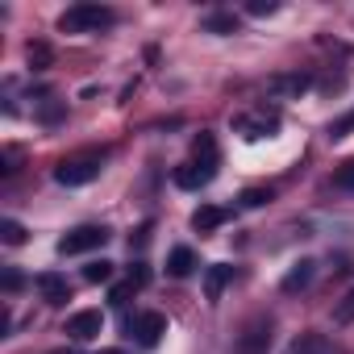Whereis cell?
Segmentation results:
<instances>
[{"label": "cell", "mask_w": 354, "mask_h": 354, "mask_svg": "<svg viewBox=\"0 0 354 354\" xmlns=\"http://www.w3.org/2000/svg\"><path fill=\"white\" fill-rule=\"evenodd\" d=\"M109 26H113V9H104V5H71L59 17L63 34H100Z\"/></svg>", "instance_id": "1"}, {"label": "cell", "mask_w": 354, "mask_h": 354, "mask_svg": "<svg viewBox=\"0 0 354 354\" xmlns=\"http://www.w3.org/2000/svg\"><path fill=\"white\" fill-rule=\"evenodd\" d=\"M100 175V154H80V158H63L59 162V171H55V180L63 184V188H84V184H92Z\"/></svg>", "instance_id": "2"}, {"label": "cell", "mask_w": 354, "mask_h": 354, "mask_svg": "<svg viewBox=\"0 0 354 354\" xmlns=\"http://www.w3.org/2000/svg\"><path fill=\"white\" fill-rule=\"evenodd\" d=\"M271 329H275L271 317H254V321L238 333L234 354H267V350H271Z\"/></svg>", "instance_id": "3"}, {"label": "cell", "mask_w": 354, "mask_h": 354, "mask_svg": "<svg viewBox=\"0 0 354 354\" xmlns=\"http://www.w3.org/2000/svg\"><path fill=\"white\" fill-rule=\"evenodd\" d=\"M104 242H109V230L104 225H80V230H71L59 242V254H88V250H96Z\"/></svg>", "instance_id": "4"}, {"label": "cell", "mask_w": 354, "mask_h": 354, "mask_svg": "<svg viewBox=\"0 0 354 354\" xmlns=\"http://www.w3.org/2000/svg\"><path fill=\"white\" fill-rule=\"evenodd\" d=\"M125 329H129L142 346H154V342L167 333V317H162V313H138L133 321H125Z\"/></svg>", "instance_id": "5"}, {"label": "cell", "mask_w": 354, "mask_h": 354, "mask_svg": "<svg viewBox=\"0 0 354 354\" xmlns=\"http://www.w3.org/2000/svg\"><path fill=\"white\" fill-rule=\"evenodd\" d=\"M308 92V75H300V71H288V75H271L267 80V96H275V100H300Z\"/></svg>", "instance_id": "6"}, {"label": "cell", "mask_w": 354, "mask_h": 354, "mask_svg": "<svg viewBox=\"0 0 354 354\" xmlns=\"http://www.w3.org/2000/svg\"><path fill=\"white\" fill-rule=\"evenodd\" d=\"M100 329H104L100 308H84V313H75V317L67 321V337H71V342H92Z\"/></svg>", "instance_id": "7"}, {"label": "cell", "mask_w": 354, "mask_h": 354, "mask_svg": "<svg viewBox=\"0 0 354 354\" xmlns=\"http://www.w3.org/2000/svg\"><path fill=\"white\" fill-rule=\"evenodd\" d=\"M275 125H279V117H275V113H267V109H254V113L234 117V129H238V133H246V138H263V133H271Z\"/></svg>", "instance_id": "8"}, {"label": "cell", "mask_w": 354, "mask_h": 354, "mask_svg": "<svg viewBox=\"0 0 354 354\" xmlns=\"http://www.w3.org/2000/svg\"><path fill=\"white\" fill-rule=\"evenodd\" d=\"M213 175H217V162H188V167L175 171V184L188 188V192H196V188H205L213 180Z\"/></svg>", "instance_id": "9"}, {"label": "cell", "mask_w": 354, "mask_h": 354, "mask_svg": "<svg viewBox=\"0 0 354 354\" xmlns=\"http://www.w3.org/2000/svg\"><path fill=\"white\" fill-rule=\"evenodd\" d=\"M230 279H234V267H225V263H213V267L205 271V300H209V304H217Z\"/></svg>", "instance_id": "10"}, {"label": "cell", "mask_w": 354, "mask_h": 354, "mask_svg": "<svg viewBox=\"0 0 354 354\" xmlns=\"http://www.w3.org/2000/svg\"><path fill=\"white\" fill-rule=\"evenodd\" d=\"M38 292H42L50 304H63V300H71V283H67L63 275H55V271H42V275H38Z\"/></svg>", "instance_id": "11"}, {"label": "cell", "mask_w": 354, "mask_h": 354, "mask_svg": "<svg viewBox=\"0 0 354 354\" xmlns=\"http://www.w3.org/2000/svg\"><path fill=\"white\" fill-rule=\"evenodd\" d=\"M313 271H317V263H313V259H300V263L283 275V283H279V288H283L288 296H292V292H304V288L313 283Z\"/></svg>", "instance_id": "12"}, {"label": "cell", "mask_w": 354, "mask_h": 354, "mask_svg": "<svg viewBox=\"0 0 354 354\" xmlns=\"http://www.w3.org/2000/svg\"><path fill=\"white\" fill-rule=\"evenodd\" d=\"M225 209H217V205H201L196 213H192V230H201V234H213V230H221L225 225Z\"/></svg>", "instance_id": "13"}, {"label": "cell", "mask_w": 354, "mask_h": 354, "mask_svg": "<svg viewBox=\"0 0 354 354\" xmlns=\"http://www.w3.org/2000/svg\"><path fill=\"white\" fill-rule=\"evenodd\" d=\"M192 267H196V254H192L188 246H175V250L167 254V271H171L175 279H184V275H192Z\"/></svg>", "instance_id": "14"}, {"label": "cell", "mask_w": 354, "mask_h": 354, "mask_svg": "<svg viewBox=\"0 0 354 354\" xmlns=\"http://www.w3.org/2000/svg\"><path fill=\"white\" fill-rule=\"evenodd\" d=\"M288 354H333V350H329V342H325L321 333H300V337L288 346Z\"/></svg>", "instance_id": "15"}, {"label": "cell", "mask_w": 354, "mask_h": 354, "mask_svg": "<svg viewBox=\"0 0 354 354\" xmlns=\"http://www.w3.org/2000/svg\"><path fill=\"white\" fill-rule=\"evenodd\" d=\"M84 279H88V283H109V279H113V263H109V259H92V263L84 267Z\"/></svg>", "instance_id": "16"}, {"label": "cell", "mask_w": 354, "mask_h": 354, "mask_svg": "<svg viewBox=\"0 0 354 354\" xmlns=\"http://www.w3.org/2000/svg\"><path fill=\"white\" fill-rule=\"evenodd\" d=\"M350 321H354V288L333 304V325H350Z\"/></svg>", "instance_id": "17"}, {"label": "cell", "mask_w": 354, "mask_h": 354, "mask_svg": "<svg viewBox=\"0 0 354 354\" xmlns=\"http://www.w3.org/2000/svg\"><path fill=\"white\" fill-rule=\"evenodd\" d=\"M0 238H5L9 246H21V242H26V225L13 221V217H5V221H0Z\"/></svg>", "instance_id": "18"}, {"label": "cell", "mask_w": 354, "mask_h": 354, "mask_svg": "<svg viewBox=\"0 0 354 354\" xmlns=\"http://www.w3.org/2000/svg\"><path fill=\"white\" fill-rule=\"evenodd\" d=\"M205 30H209V34H238V17L217 13V17H209V21H205Z\"/></svg>", "instance_id": "19"}, {"label": "cell", "mask_w": 354, "mask_h": 354, "mask_svg": "<svg viewBox=\"0 0 354 354\" xmlns=\"http://www.w3.org/2000/svg\"><path fill=\"white\" fill-rule=\"evenodd\" d=\"M271 196H275L271 188H246V192H242V205H246V209H263Z\"/></svg>", "instance_id": "20"}, {"label": "cell", "mask_w": 354, "mask_h": 354, "mask_svg": "<svg viewBox=\"0 0 354 354\" xmlns=\"http://www.w3.org/2000/svg\"><path fill=\"white\" fill-rule=\"evenodd\" d=\"M333 184H337V188H346V192H354V158H346V162L333 171Z\"/></svg>", "instance_id": "21"}, {"label": "cell", "mask_w": 354, "mask_h": 354, "mask_svg": "<svg viewBox=\"0 0 354 354\" xmlns=\"http://www.w3.org/2000/svg\"><path fill=\"white\" fill-rule=\"evenodd\" d=\"M275 9H279L275 0H250V5H246V13H250V17H271Z\"/></svg>", "instance_id": "22"}, {"label": "cell", "mask_w": 354, "mask_h": 354, "mask_svg": "<svg viewBox=\"0 0 354 354\" xmlns=\"http://www.w3.org/2000/svg\"><path fill=\"white\" fill-rule=\"evenodd\" d=\"M133 292H138V283H133V279H129V283H117V288H113V292H109V300H113V304H125V300H129V296H133Z\"/></svg>", "instance_id": "23"}, {"label": "cell", "mask_w": 354, "mask_h": 354, "mask_svg": "<svg viewBox=\"0 0 354 354\" xmlns=\"http://www.w3.org/2000/svg\"><path fill=\"white\" fill-rule=\"evenodd\" d=\"M30 63H34V67H46V63H50V46L34 42V46H30Z\"/></svg>", "instance_id": "24"}, {"label": "cell", "mask_w": 354, "mask_h": 354, "mask_svg": "<svg viewBox=\"0 0 354 354\" xmlns=\"http://www.w3.org/2000/svg\"><path fill=\"white\" fill-rule=\"evenodd\" d=\"M350 129H354V113H346L342 121H333V129H329V138H346Z\"/></svg>", "instance_id": "25"}, {"label": "cell", "mask_w": 354, "mask_h": 354, "mask_svg": "<svg viewBox=\"0 0 354 354\" xmlns=\"http://www.w3.org/2000/svg\"><path fill=\"white\" fill-rule=\"evenodd\" d=\"M21 288V275L17 271H5V292H17Z\"/></svg>", "instance_id": "26"}, {"label": "cell", "mask_w": 354, "mask_h": 354, "mask_svg": "<svg viewBox=\"0 0 354 354\" xmlns=\"http://www.w3.org/2000/svg\"><path fill=\"white\" fill-rule=\"evenodd\" d=\"M146 279H150V271H146V263H138V271H133V283H138V288H142V283H146Z\"/></svg>", "instance_id": "27"}, {"label": "cell", "mask_w": 354, "mask_h": 354, "mask_svg": "<svg viewBox=\"0 0 354 354\" xmlns=\"http://www.w3.org/2000/svg\"><path fill=\"white\" fill-rule=\"evenodd\" d=\"M146 238H150V225H142V230L133 234V246H146Z\"/></svg>", "instance_id": "28"}, {"label": "cell", "mask_w": 354, "mask_h": 354, "mask_svg": "<svg viewBox=\"0 0 354 354\" xmlns=\"http://www.w3.org/2000/svg\"><path fill=\"white\" fill-rule=\"evenodd\" d=\"M96 354H121V350H96Z\"/></svg>", "instance_id": "29"}]
</instances>
